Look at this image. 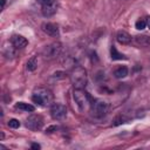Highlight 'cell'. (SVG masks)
<instances>
[{
    "label": "cell",
    "mask_w": 150,
    "mask_h": 150,
    "mask_svg": "<svg viewBox=\"0 0 150 150\" xmlns=\"http://www.w3.org/2000/svg\"><path fill=\"white\" fill-rule=\"evenodd\" d=\"M70 81L74 89H84L88 83V75L83 67L77 66L70 73Z\"/></svg>",
    "instance_id": "cell-1"
},
{
    "label": "cell",
    "mask_w": 150,
    "mask_h": 150,
    "mask_svg": "<svg viewBox=\"0 0 150 150\" xmlns=\"http://www.w3.org/2000/svg\"><path fill=\"white\" fill-rule=\"evenodd\" d=\"M32 101L40 107H47L53 104V94L49 89L40 87L33 91Z\"/></svg>",
    "instance_id": "cell-2"
},
{
    "label": "cell",
    "mask_w": 150,
    "mask_h": 150,
    "mask_svg": "<svg viewBox=\"0 0 150 150\" xmlns=\"http://www.w3.org/2000/svg\"><path fill=\"white\" fill-rule=\"evenodd\" d=\"M74 101L80 108V110L84 111L89 107H91V98L90 95L84 90V89H74Z\"/></svg>",
    "instance_id": "cell-3"
},
{
    "label": "cell",
    "mask_w": 150,
    "mask_h": 150,
    "mask_svg": "<svg viewBox=\"0 0 150 150\" xmlns=\"http://www.w3.org/2000/svg\"><path fill=\"white\" fill-rule=\"evenodd\" d=\"M91 112H93V115L95 116V117H98V118H101V117H103V116H105L107 115V112H108V109H109V105H108V103L104 101V100H95L93 103H91Z\"/></svg>",
    "instance_id": "cell-4"
},
{
    "label": "cell",
    "mask_w": 150,
    "mask_h": 150,
    "mask_svg": "<svg viewBox=\"0 0 150 150\" xmlns=\"http://www.w3.org/2000/svg\"><path fill=\"white\" fill-rule=\"evenodd\" d=\"M61 50H62V45L60 42H53L42 49V55L45 59L52 60V59L57 57L60 55Z\"/></svg>",
    "instance_id": "cell-5"
},
{
    "label": "cell",
    "mask_w": 150,
    "mask_h": 150,
    "mask_svg": "<svg viewBox=\"0 0 150 150\" xmlns=\"http://www.w3.org/2000/svg\"><path fill=\"white\" fill-rule=\"evenodd\" d=\"M38 2L41 4V12L46 18L54 15L57 11V0H38Z\"/></svg>",
    "instance_id": "cell-6"
},
{
    "label": "cell",
    "mask_w": 150,
    "mask_h": 150,
    "mask_svg": "<svg viewBox=\"0 0 150 150\" xmlns=\"http://www.w3.org/2000/svg\"><path fill=\"white\" fill-rule=\"evenodd\" d=\"M50 116L56 121H61V120L66 118V116H67L66 105L62 103H53L50 107Z\"/></svg>",
    "instance_id": "cell-7"
},
{
    "label": "cell",
    "mask_w": 150,
    "mask_h": 150,
    "mask_svg": "<svg viewBox=\"0 0 150 150\" xmlns=\"http://www.w3.org/2000/svg\"><path fill=\"white\" fill-rule=\"evenodd\" d=\"M43 125V118L42 116L40 115H30L28 116L27 121H26V127L29 129V130H33V131H36V130H40Z\"/></svg>",
    "instance_id": "cell-8"
},
{
    "label": "cell",
    "mask_w": 150,
    "mask_h": 150,
    "mask_svg": "<svg viewBox=\"0 0 150 150\" xmlns=\"http://www.w3.org/2000/svg\"><path fill=\"white\" fill-rule=\"evenodd\" d=\"M41 29L49 36H53V38H57L60 35V29L59 27L55 25V23H52V22H43L41 25Z\"/></svg>",
    "instance_id": "cell-9"
},
{
    "label": "cell",
    "mask_w": 150,
    "mask_h": 150,
    "mask_svg": "<svg viewBox=\"0 0 150 150\" xmlns=\"http://www.w3.org/2000/svg\"><path fill=\"white\" fill-rule=\"evenodd\" d=\"M131 42L138 48L150 47V36H148V35H136V36L132 38Z\"/></svg>",
    "instance_id": "cell-10"
},
{
    "label": "cell",
    "mask_w": 150,
    "mask_h": 150,
    "mask_svg": "<svg viewBox=\"0 0 150 150\" xmlns=\"http://www.w3.org/2000/svg\"><path fill=\"white\" fill-rule=\"evenodd\" d=\"M11 43L12 46L15 48V49H21V48H25L28 43L27 39L23 38L22 35H19V34H14L12 38H11Z\"/></svg>",
    "instance_id": "cell-11"
},
{
    "label": "cell",
    "mask_w": 150,
    "mask_h": 150,
    "mask_svg": "<svg viewBox=\"0 0 150 150\" xmlns=\"http://www.w3.org/2000/svg\"><path fill=\"white\" fill-rule=\"evenodd\" d=\"M116 40L121 43V45H128L131 42L132 38L129 33H127L125 30H118L116 34Z\"/></svg>",
    "instance_id": "cell-12"
},
{
    "label": "cell",
    "mask_w": 150,
    "mask_h": 150,
    "mask_svg": "<svg viewBox=\"0 0 150 150\" xmlns=\"http://www.w3.org/2000/svg\"><path fill=\"white\" fill-rule=\"evenodd\" d=\"M15 108L19 109V110H22V111H27V112H33L35 110V107L29 104V103H26V102H18L15 104Z\"/></svg>",
    "instance_id": "cell-13"
},
{
    "label": "cell",
    "mask_w": 150,
    "mask_h": 150,
    "mask_svg": "<svg viewBox=\"0 0 150 150\" xmlns=\"http://www.w3.org/2000/svg\"><path fill=\"white\" fill-rule=\"evenodd\" d=\"M128 71L129 70H128V68L125 66H120L114 70V76L116 79H123V77H125L128 75Z\"/></svg>",
    "instance_id": "cell-14"
},
{
    "label": "cell",
    "mask_w": 150,
    "mask_h": 150,
    "mask_svg": "<svg viewBox=\"0 0 150 150\" xmlns=\"http://www.w3.org/2000/svg\"><path fill=\"white\" fill-rule=\"evenodd\" d=\"M110 56L112 60H125V55H123L122 53H120L114 46L110 47Z\"/></svg>",
    "instance_id": "cell-15"
},
{
    "label": "cell",
    "mask_w": 150,
    "mask_h": 150,
    "mask_svg": "<svg viewBox=\"0 0 150 150\" xmlns=\"http://www.w3.org/2000/svg\"><path fill=\"white\" fill-rule=\"evenodd\" d=\"M26 68H27V70H29V71H33V70H35V69L38 68V61H36V57H35V56L30 57V59L27 61Z\"/></svg>",
    "instance_id": "cell-16"
},
{
    "label": "cell",
    "mask_w": 150,
    "mask_h": 150,
    "mask_svg": "<svg viewBox=\"0 0 150 150\" xmlns=\"http://www.w3.org/2000/svg\"><path fill=\"white\" fill-rule=\"evenodd\" d=\"M135 27H136V29H138V30L144 29V28L146 27V21H145V19H138V20L136 21V23H135Z\"/></svg>",
    "instance_id": "cell-17"
},
{
    "label": "cell",
    "mask_w": 150,
    "mask_h": 150,
    "mask_svg": "<svg viewBox=\"0 0 150 150\" xmlns=\"http://www.w3.org/2000/svg\"><path fill=\"white\" fill-rule=\"evenodd\" d=\"M8 127L12 128V129H16V128H19V127H20V122H19V120H16V118H12V120H9V121H8Z\"/></svg>",
    "instance_id": "cell-18"
},
{
    "label": "cell",
    "mask_w": 150,
    "mask_h": 150,
    "mask_svg": "<svg viewBox=\"0 0 150 150\" xmlns=\"http://www.w3.org/2000/svg\"><path fill=\"white\" fill-rule=\"evenodd\" d=\"M5 55H6V57H14L15 52L13 48H9V49H7V54H5Z\"/></svg>",
    "instance_id": "cell-19"
},
{
    "label": "cell",
    "mask_w": 150,
    "mask_h": 150,
    "mask_svg": "<svg viewBox=\"0 0 150 150\" xmlns=\"http://www.w3.org/2000/svg\"><path fill=\"white\" fill-rule=\"evenodd\" d=\"M57 130V127L56 125H50L46 129V132H53V131H56Z\"/></svg>",
    "instance_id": "cell-20"
},
{
    "label": "cell",
    "mask_w": 150,
    "mask_h": 150,
    "mask_svg": "<svg viewBox=\"0 0 150 150\" xmlns=\"http://www.w3.org/2000/svg\"><path fill=\"white\" fill-rule=\"evenodd\" d=\"M32 149H40V144H38V143H33V144H32Z\"/></svg>",
    "instance_id": "cell-21"
},
{
    "label": "cell",
    "mask_w": 150,
    "mask_h": 150,
    "mask_svg": "<svg viewBox=\"0 0 150 150\" xmlns=\"http://www.w3.org/2000/svg\"><path fill=\"white\" fill-rule=\"evenodd\" d=\"M145 21H146V26L150 28V16H146L145 18Z\"/></svg>",
    "instance_id": "cell-22"
},
{
    "label": "cell",
    "mask_w": 150,
    "mask_h": 150,
    "mask_svg": "<svg viewBox=\"0 0 150 150\" xmlns=\"http://www.w3.org/2000/svg\"><path fill=\"white\" fill-rule=\"evenodd\" d=\"M1 5H2V9H4V7H5V0H1Z\"/></svg>",
    "instance_id": "cell-23"
}]
</instances>
